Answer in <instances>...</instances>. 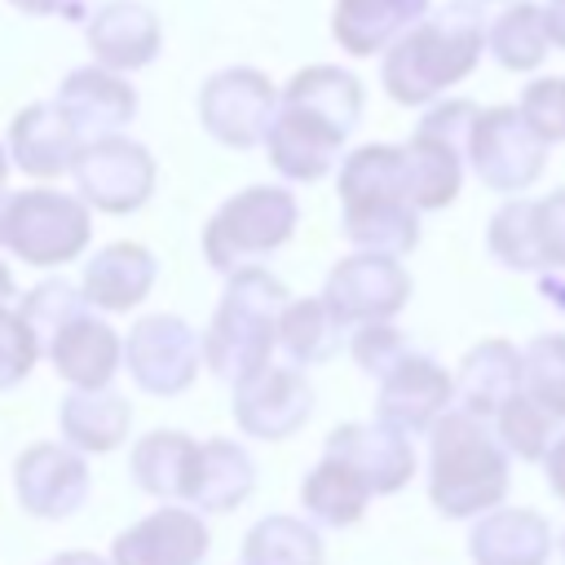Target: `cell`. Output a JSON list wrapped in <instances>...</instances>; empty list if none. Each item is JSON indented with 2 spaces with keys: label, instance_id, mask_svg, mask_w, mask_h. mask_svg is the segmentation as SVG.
Here are the masks:
<instances>
[{
  "label": "cell",
  "instance_id": "2e32d148",
  "mask_svg": "<svg viewBox=\"0 0 565 565\" xmlns=\"http://www.w3.org/2000/svg\"><path fill=\"white\" fill-rule=\"evenodd\" d=\"M203 552H207L203 516L181 503H168L115 539L110 565H199Z\"/></svg>",
  "mask_w": 565,
  "mask_h": 565
},
{
  "label": "cell",
  "instance_id": "e0dca14e",
  "mask_svg": "<svg viewBox=\"0 0 565 565\" xmlns=\"http://www.w3.org/2000/svg\"><path fill=\"white\" fill-rule=\"evenodd\" d=\"M327 455L344 459L371 486V494H393L415 472V455H411L406 433L384 424V419H375V424H340L327 437Z\"/></svg>",
  "mask_w": 565,
  "mask_h": 565
},
{
  "label": "cell",
  "instance_id": "83f0119b",
  "mask_svg": "<svg viewBox=\"0 0 565 565\" xmlns=\"http://www.w3.org/2000/svg\"><path fill=\"white\" fill-rule=\"evenodd\" d=\"M340 318L331 313V305L322 296H300L287 300L282 318H278V349L291 366H313L327 362L340 349Z\"/></svg>",
  "mask_w": 565,
  "mask_h": 565
},
{
  "label": "cell",
  "instance_id": "484cf974",
  "mask_svg": "<svg viewBox=\"0 0 565 565\" xmlns=\"http://www.w3.org/2000/svg\"><path fill=\"white\" fill-rule=\"evenodd\" d=\"M256 486V468L252 455L230 441V437H212L199 450V477H194V508L203 512H234Z\"/></svg>",
  "mask_w": 565,
  "mask_h": 565
},
{
  "label": "cell",
  "instance_id": "7402d4cb",
  "mask_svg": "<svg viewBox=\"0 0 565 565\" xmlns=\"http://www.w3.org/2000/svg\"><path fill=\"white\" fill-rule=\"evenodd\" d=\"M199 450L203 441H194L190 433H146L137 446H132V459H128V472L132 481L150 494V499H163V503H190L194 499V477H199Z\"/></svg>",
  "mask_w": 565,
  "mask_h": 565
},
{
  "label": "cell",
  "instance_id": "1f68e13d",
  "mask_svg": "<svg viewBox=\"0 0 565 565\" xmlns=\"http://www.w3.org/2000/svg\"><path fill=\"white\" fill-rule=\"evenodd\" d=\"M547 40H552V35H547V13H543L539 4H530V0L503 9V13L494 18V26H490V49H494V57H499L508 71H530V66H539L543 53H547Z\"/></svg>",
  "mask_w": 565,
  "mask_h": 565
},
{
  "label": "cell",
  "instance_id": "d4e9b609",
  "mask_svg": "<svg viewBox=\"0 0 565 565\" xmlns=\"http://www.w3.org/2000/svg\"><path fill=\"white\" fill-rule=\"evenodd\" d=\"M62 437L84 450V455H102V450H115L124 437H128V424H132V406L124 393H115L110 384L106 388H71L62 397Z\"/></svg>",
  "mask_w": 565,
  "mask_h": 565
},
{
  "label": "cell",
  "instance_id": "74e56055",
  "mask_svg": "<svg viewBox=\"0 0 565 565\" xmlns=\"http://www.w3.org/2000/svg\"><path fill=\"white\" fill-rule=\"evenodd\" d=\"M521 110L547 141L565 137V79H534L521 97Z\"/></svg>",
  "mask_w": 565,
  "mask_h": 565
},
{
  "label": "cell",
  "instance_id": "bcb514c9",
  "mask_svg": "<svg viewBox=\"0 0 565 565\" xmlns=\"http://www.w3.org/2000/svg\"><path fill=\"white\" fill-rule=\"evenodd\" d=\"M9 159H13L9 146H0V190H4V177H9Z\"/></svg>",
  "mask_w": 565,
  "mask_h": 565
},
{
  "label": "cell",
  "instance_id": "603a6c76",
  "mask_svg": "<svg viewBox=\"0 0 565 565\" xmlns=\"http://www.w3.org/2000/svg\"><path fill=\"white\" fill-rule=\"evenodd\" d=\"M154 256L141 243H106L88 265H84V296L102 313H128L137 309L150 287H154Z\"/></svg>",
  "mask_w": 565,
  "mask_h": 565
},
{
  "label": "cell",
  "instance_id": "7a4b0ae2",
  "mask_svg": "<svg viewBox=\"0 0 565 565\" xmlns=\"http://www.w3.org/2000/svg\"><path fill=\"white\" fill-rule=\"evenodd\" d=\"M481 40H486L481 4L477 0H446L441 9H428L415 26H406L388 44L380 79H384L393 102L424 106L477 66Z\"/></svg>",
  "mask_w": 565,
  "mask_h": 565
},
{
  "label": "cell",
  "instance_id": "5b68a950",
  "mask_svg": "<svg viewBox=\"0 0 565 565\" xmlns=\"http://www.w3.org/2000/svg\"><path fill=\"white\" fill-rule=\"evenodd\" d=\"M93 238V216L79 194L0 190V247L35 269L75 260Z\"/></svg>",
  "mask_w": 565,
  "mask_h": 565
},
{
  "label": "cell",
  "instance_id": "ac0fdd59",
  "mask_svg": "<svg viewBox=\"0 0 565 565\" xmlns=\"http://www.w3.org/2000/svg\"><path fill=\"white\" fill-rule=\"evenodd\" d=\"M84 35H88L93 57L102 66H110V71L150 66L159 57V44H163L154 9L141 4V0H106V4H97L84 18Z\"/></svg>",
  "mask_w": 565,
  "mask_h": 565
},
{
  "label": "cell",
  "instance_id": "ffe728a7",
  "mask_svg": "<svg viewBox=\"0 0 565 565\" xmlns=\"http://www.w3.org/2000/svg\"><path fill=\"white\" fill-rule=\"evenodd\" d=\"M44 353H49L53 371L71 388H106L115 380L119 362H124V340L115 335V327L106 318H97V313L84 309L79 318H71L53 335V344Z\"/></svg>",
  "mask_w": 565,
  "mask_h": 565
},
{
  "label": "cell",
  "instance_id": "9c48e42d",
  "mask_svg": "<svg viewBox=\"0 0 565 565\" xmlns=\"http://www.w3.org/2000/svg\"><path fill=\"white\" fill-rule=\"evenodd\" d=\"M71 177L88 207L106 216H128L154 194V154L141 141L110 132L79 150Z\"/></svg>",
  "mask_w": 565,
  "mask_h": 565
},
{
  "label": "cell",
  "instance_id": "277c9868",
  "mask_svg": "<svg viewBox=\"0 0 565 565\" xmlns=\"http://www.w3.org/2000/svg\"><path fill=\"white\" fill-rule=\"evenodd\" d=\"M287 300V287L260 265L230 274L216 313L203 331V362L216 380L238 384L269 362V353L278 349V318Z\"/></svg>",
  "mask_w": 565,
  "mask_h": 565
},
{
  "label": "cell",
  "instance_id": "5bb4252c",
  "mask_svg": "<svg viewBox=\"0 0 565 565\" xmlns=\"http://www.w3.org/2000/svg\"><path fill=\"white\" fill-rule=\"evenodd\" d=\"M313 411V388L300 366H274L265 362L256 375L234 384V419L247 437L278 441L291 437Z\"/></svg>",
  "mask_w": 565,
  "mask_h": 565
},
{
  "label": "cell",
  "instance_id": "f35d334b",
  "mask_svg": "<svg viewBox=\"0 0 565 565\" xmlns=\"http://www.w3.org/2000/svg\"><path fill=\"white\" fill-rule=\"evenodd\" d=\"M503 415V441L521 455H539L543 450V437H547V419L530 406V397H508V406L499 411Z\"/></svg>",
  "mask_w": 565,
  "mask_h": 565
},
{
  "label": "cell",
  "instance_id": "7bdbcfd3",
  "mask_svg": "<svg viewBox=\"0 0 565 565\" xmlns=\"http://www.w3.org/2000/svg\"><path fill=\"white\" fill-rule=\"evenodd\" d=\"M44 565H110V561L97 556V552H57V556H49Z\"/></svg>",
  "mask_w": 565,
  "mask_h": 565
},
{
  "label": "cell",
  "instance_id": "e575fe53",
  "mask_svg": "<svg viewBox=\"0 0 565 565\" xmlns=\"http://www.w3.org/2000/svg\"><path fill=\"white\" fill-rule=\"evenodd\" d=\"M490 247L499 260L516 265V269H530L543 260L539 252V238H534V203H508L499 207V216L490 221Z\"/></svg>",
  "mask_w": 565,
  "mask_h": 565
},
{
  "label": "cell",
  "instance_id": "4fadbf2b",
  "mask_svg": "<svg viewBox=\"0 0 565 565\" xmlns=\"http://www.w3.org/2000/svg\"><path fill=\"white\" fill-rule=\"evenodd\" d=\"M84 450H75L71 441H35L18 455L13 463V490H18V503L31 512V516H44V521H62L71 512L84 508L88 499V463L79 459Z\"/></svg>",
  "mask_w": 565,
  "mask_h": 565
},
{
  "label": "cell",
  "instance_id": "4316f807",
  "mask_svg": "<svg viewBox=\"0 0 565 565\" xmlns=\"http://www.w3.org/2000/svg\"><path fill=\"white\" fill-rule=\"evenodd\" d=\"M366 499H371V486L335 455H327L318 468H309L305 486H300V503L305 512L318 521V525H353L362 512H366Z\"/></svg>",
  "mask_w": 565,
  "mask_h": 565
},
{
  "label": "cell",
  "instance_id": "8992f818",
  "mask_svg": "<svg viewBox=\"0 0 565 565\" xmlns=\"http://www.w3.org/2000/svg\"><path fill=\"white\" fill-rule=\"evenodd\" d=\"M296 199L282 185H247L238 194H230L212 221L203 225V256L212 269H221L225 278L234 269H247L256 260H265L269 252H278L291 230H296Z\"/></svg>",
  "mask_w": 565,
  "mask_h": 565
},
{
  "label": "cell",
  "instance_id": "d6986e66",
  "mask_svg": "<svg viewBox=\"0 0 565 565\" xmlns=\"http://www.w3.org/2000/svg\"><path fill=\"white\" fill-rule=\"evenodd\" d=\"M9 154L13 163L26 172V177H62L75 168L79 150H84V137L75 132V124L62 115L57 102H35V106H22L9 124Z\"/></svg>",
  "mask_w": 565,
  "mask_h": 565
},
{
  "label": "cell",
  "instance_id": "b9f144b4",
  "mask_svg": "<svg viewBox=\"0 0 565 565\" xmlns=\"http://www.w3.org/2000/svg\"><path fill=\"white\" fill-rule=\"evenodd\" d=\"M547 35H552V44L565 49V0H552V9H547Z\"/></svg>",
  "mask_w": 565,
  "mask_h": 565
},
{
  "label": "cell",
  "instance_id": "f6af8a7d",
  "mask_svg": "<svg viewBox=\"0 0 565 565\" xmlns=\"http://www.w3.org/2000/svg\"><path fill=\"white\" fill-rule=\"evenodd\" d=\"M18 296V287H13V274H9V265L0 260V305H9Z\"/></svg>",
  "mask_w": 565,
  "mask_h": 565
},
{
  "label": "cell",
  "instance_id": "60d3db41",
  "mask_svg": "<svg viewBox=\"0 0 565 565\" xmlns=\"http://www.w3.org/2000/svg\"><path fill=\"white\" fill-rule=\"evenodd\" d=\"M13 9H22V13H31V18H49V13H75V18H84V4L79 0H9Z\"/></svg>",
  "mask_w": 565,
  "mask_h": 565
},
{
  "label": "cell",
  "instance_id": "f546056e",
  "mask_svg": "<svg viewBox=\"0 0 565 565\" xmlns=\"http://www.w3.org/2000/svg\"><path fill=\"white\" fill-rule=\"evenodd\" d=\"M243 565H322V539L300 516H260L243 539Z\"/></svg>",
  "mask_w": 565,
  "mask_h": 565
},
{
  "label": "cell",
  "instance_id": "d6a6232c",
  "mask_svg": "<svg viewBox=\"0 0 565 565\" xmlns=\"http://www.w3.org/2000/svg\"><path fill=\"white\" fill-rule=\"evenodd\" d=\"M88 309V296H84V287H71L66 278H44V282H35L31 291H22L18 296V313L26 318V327L40 335V344L49 349L53 344V335L71 322V318H79Z\"/></svg>",
  "mask_w": 565,
  "mask_h": 565
},
{
  "label": "cell",
  "instance_id": "ee69618b",
  "mask_svg": "<svg viewBox=\"0 0 565 565\" xmlns=\"http://www.w3.org/2000/svg\"><path fill=\"white\" fill-rule=\"evenodd\" d=\"M547 472H552V486L561 490V499H565V441L552 450V459H547Z\"/></svg>",
  "mask_w": 565,
  "mask_h": 565
},
{
  "label": "cell",
  "instance_id": "6da1fadb",
  "mask_svg": "<svg viewBox=\"0 0 565 565\" xmlns=\"http://www.w3.org/2000/svg\"><path fill=\"white\" fill-rule=\"evenodd\" d=\"M362 119V84L344 66H305L278 93L265 137L269 163L287 181H318L340 163L349 132Z\"/></svg>",
  "mask_w": 565,
  "mask_h": 565
},
{
  "label": "cell",
  "instance_id": "9a60e30c",
  "mask_svg": "<svg viewBox=\"0 0 565 565\" xmlns=\"http://www.w3.org/2000/svg\"><path fill=\"white\" fill-rule=\"evenodd\" d=\"M57 106H62V115L75 124V132L84 137V146L88 141H97V137H110V132H124L128 124H132V115H137V93H132V84L119 75V71H110V66H75L62 84H57V97H53Z\"/></svg>",
  "mask_w": 565,
  "mask_h": 565
},
{
  "label": "cell",
  "instance_id": "7c38bea8",
  "mask_svg": "<svg viewBox=\"0 0 565 565\" xmlns=\"http://www.w3.org/2000/svg\"><path fill=\"white\" fill-rule=\"evenodd\" d=\"M411 296V278L406 269L388 256V252H353L344 256L322 287V300L331 305V313L340 322H388Z\"/></svg>",
  "mask_w": 565,
  "mask_h": 565
},
{
  "label": "cell",
  "instance_id": "d590c367",
  "mask_svg": "<svg viewBox=\"0 0 565 565\" xmlns=\"http://www.w3.org/2000/svg\"><path fill=\"white\" fill-rule=\"evenodd\" d=\"M44 353L40 335L26 327V318L18 309H4L0 305V388H13L31 375L35 358Z\"/></svg>",
  "mask_w": 565,
  "mask_h": 565
},
{
  "label": "cell",
  "instance_id": "ba28073f",
  "mask_svg": "<svg viewBox=\"0 0 565 565\" xmlns=\"http://www.w3.org/2000/svg\"><path fill=\"white\" fill-rule=\"evenodd\" d=\"M278 110V88L256 66H225L199 88V124L212 141L230 150H252L269 137Z\"/></svg>",
  "mask_w": 565,
  "mask_h": 565
},
{
  "label": "cell",
  "instance_id": "ab89813d",
  "mask_svg": "<svg viewBox=\"0 0 565 565\" xmlns=\"http://www.w3.org/2000/svg\"><path fill=\"white\" fill-rule=\"evenodd\" d=\"M534 238L543 260L565 265V190H556L547 203H534Z\"/></svg>",
  "mask_w": 565,
  "mask_h": 565
},
{
  "label": "cell",
  "instance_id": "cb8c5ba5",
  "mask_svg": "<svg viewBox=\"0 0 565 565\" xmlns=\"http://www.w3.org/2000/svg\"><path fill=\"white\" fill-rule=\"evenodd\" d=\"M428 13V0H335L331 31L344 53L371 57Z\"/></svg>",
  "mask_w": 565,
  "mask_h": 565
},
{
  "label": "cell",
  "instance_id": "836d02e7",
  "mask_svg": "<svg viewBox=\"0 0 565 565\" xmlns=\"http://www.w3.org/2000/svg\"><path fill=\"white\" fill-rule=\"evenodd\" d=\"M525 388L539 406H547V415H565V340H534V349L521 362Z\"/></svg>",
  "mask_w": 565,
  "mask_h": 565
},
{
  "label": "cell",
  "instance_id": "44dd1931",
  "mask_svg": "<svg viewBox=\"0 0 565 565\" xmlns=\"http://www.w3.org/2000/svg\"><path fill=\"white\" fill-rule=\"evenodd\" d=\"M450 375L433 362V358H419L411 353L406 362H397L384 380H380V419L402 428V433H415V428H433L441 419V406L450 402Z\"/></svg>",
  "mask_w": 565,
  "mask_h": 565
},
{
  "label": "cell",
  "instance_id": "3957f363",
  "mask_svg": "<svg viewBox=\"0 0 565 565\" xmlns=\"http://www.w3.org/2000/svg\"><path fill=\"white\" fill-rule=\"evenodd\" d=\"M340 203L344 238L362 252L402 256L419 238V207L406 185L402 146H358L340 159Z\"/></svg>",
  "mask_w": 565,
  "mask_h": 565
},
{
  "label": "cell",
  "instance_id": "f1b7e54d",
  "mask_svg": "<svg viewBox=\"0 0 565 565\" xmlns=\"http://www.w3.org/2000/svg\"><path fill=\"white\" fill-rule=\"evenodd\" d=\"M477 565H539L547 556V530L530 512H499L472 530Z\"/></svg>",
  "mask_w": 565,
  "mask_h": 565
},
{
  "label": "cell",
  "instance_id": "52a82bcc",
  "mask_svg": "<svg viewBox=\"0 0 565 565\" xmlns=\"http://www.w3.org/2000/svg\"><path fill=\"white\" fill-rule=\"evenodd\" d=\"M508 468L472 415H441L433 424V503L446 516H468L503 494Z\"/></svg>",
  "mask_w": 565,
  "mask_h": 565
},
{
  "label": "cell",
  "instance_id": "8fae6325",
  "mask_svg": "<svg viewBox=\"0 0 565 565\" xmlns=\"http://www.w3.org/2000/svg\"><path fill=\"white\" fill-rule=\"evenodd\" d=\"M547 154V137L525 119V110L512 106H494L481 110L468 137V159L477 168V177L494 190H521L539 177Z\"/></svg>",
  "mask_w": 565,
  "mask_h": 565
},
{
  "label": "cell",
  "instance_id": "8d00e7d4",
  "mask_svg": "<svg viewBox=\"0 0 565 565\" xmlns=\"http://www.w3.org/2000/svg\"><path fill=\"white\" fill-rule=\"evenodd\" d=\"M349 353H353V362H358L366 375L384 380V375H388L397 362H406L415 349H411V340H406L397 327H388V322H362L358 335H353V344H349Z\"/></svg>",
  "mask_w": 565,
  "mask_h": 565
},
{
  "label": "cell",
  "instance_id": "30bf717a",
  "mask_svg": "<svg viewBox=\"0 0 565 565\" xmlns=\"http://www.w3.org/2000/svg\"><path fill=\"white\" fill-rule=\"evenodd\" d=\"M124 362H128V375L146 393L172 397L194 384L199 362H203V340L194 335L190 322H181L172 313H150V318L132 322V331L124 340Z\"/></svg>",
  "mask_w": 565,
  "mask_h": 565
},
{
  "label": "cell",
  "instance_id": "4dcf8cb0",
  "mask_svg": "<svg viewBox=\"0 0 565 565\" xmlns=\"http://www.w3.org/2000/svg\"><path fill=\"white\" fill-rule=\"evenodd\" d=\"M516 375H521V362L508 344H481L463 358V371H459V393L472 411H503L508 397H516Z\"/></svg>",
  "mask_w": 565,
  "mask_h": 565
}]
</instances>
